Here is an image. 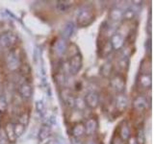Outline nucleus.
I'll list each match as a JSON object with an SVG mask.
<instances>
[{
  "instance_id": "nucleus-1",
  "label": "nucleus",
  "mask_w": 154,
  "mask_h": 144,
  "mask_svg": "<svg viewBox=\"0 0 154 144\" xmlns=\"http://www.w3.org/2000/svg\"><path fill=\"white\" fill-rule=\"evenodd\" d=\"M94 14H93V12L89 9H84L78 14V16L76 17V22L77 25L80 27H87L91 25V23L94 20Z\"/></svg>"
},
{
  "instance_id": "nucleus-2",
  "label": "nucleus",
  "mask_w": 154,
  "mask_h": 144,
  "mask_svg": "<svg viewBox=\"0 0 154 144\" xmlns=\"http://www.w3.org/2000/svg\"><path fill=\"white\" fill-rule=\"evenodd\" d=\"M82 68V56L80 53L76 52L70 57L69 61V70L71 75H76Z\"/></svg>"
},
{
  "instance_id": "nucleus-3",
  "label": "nucleus",
  "mask_w": 154,
  "mask_h": 144,
  "mask_svg": "<svg viewBox=\"0 0 154 144\" xmlns=\"http://www.w3.org/2000/svg\"><path fill=\"white\" fill-rule=\"evenodd\" d=\"M17 41V38L14 33L6 32L0 35V46L3 48H12Z\"/></svg>"
},
{
  "instance_id": "nucleus-4",
  "label": "nucleus",
  "mask_w": 154,
  "mask_h": 144,
  "mask_svg": "<svg viewBox=\"0 0 154 144\" xmlns=\"http://www.w3.org/2000/svg\"><path fill=\"white\" fill-rule=\"evenodd\" d=\"M111 86L113 88V89L118 92L119 94H122V92L125 90V79L123 78V76L120 74L115 75L112 79H111Z\"/></svg>"
},
{
  "instance_id": "nucleus-5",
  "label": "nucleus",
  "mask_w": 154,
  "mask_h": 144,
  "mask_svg": "<svg viewBox=\"0 0 154 144\" xmlns=\"http://www.w3.org/2000/svg\"><path fill=\"white\" fill-rule=\"evenodd\" d=\"M19 66H20V60H19L18 55L16 51H10L7 56V67L11 71H14L18 69Z\"/></svg>"
},
{
  "instance_id": "nucleus-6",
  "label": "nucleus",
  "mask_w": 154,
  "mask_h": 144,
  "mask_svg": "<svg viewBox=\"0 0 154 144\" xmlns=\"http://www.w3.org/2000/svg\"><path fill=\"white\" fill-rule=\"evenodd\" d=\"M84 101L86 104V107L90 109H95L98 107L99 104V96L95 91H90L86 94L84 97Z\"/></svg>"
},
{
  "instance_id": "nucleus-7",
  "label": "nucleus",
  "mask_w": 154,
  "mask_h": 144,
  "mask_svg": "<svg viewBox=\"0 0 154 144\" xmlns=\"http://www.w3.org/2000/svg\"><path fill=\"white\" fill-rule=\"evenodd\" d=\"M111 45H112L114 50H120L124 45V38L122 34L119 33H115L114 35L111 37Z\"/></svg>"
},
{
  "instance_id": "nucleus-8",
  "label": "nucleus",
  "mask_w": 154,
  "mask_h": 144,
  "mask_svg": "<svg viewBox=\"0 0 154 144\" xmlns=\"http://www.w3.org/2000/svg\"><path fill=\"white\" fill-rule=\"evenodd\" d=\"M84 127H85V134L87 136H93L97 131L98 123L96 121V119L90 118L85 122Z\"/></svg>"
},
{
  "instance_id": "nucleus-9",
  "label": "nucleus",
  "mask_w": 154,
  "mask_h": 144,
  "mask_svg": "<svg viewBox=\"0 0 154 144\" xmlns=\"http://www.w3.org/2000/svg\"><path fill=\"white\" fill-rule=\"evenodd\" d=\"M148 107V101L144 96H137L133 101V108L138 112H143Z\"/></svg>"
},
{
  "instance_id": "nucleus-10",
  "label": "nucleus",
  "mask_w": 154,
  "mask_h": 144,
  "mask_svg": "<svg viewBox=\"0 0 154 144\" xmlns=\"http://www.w3.org/2000/svg\"><path fill=\"white\" fill-rule=\"evenodd\" d=\"M115 106L119 112H122L126 110L128 106V99L124 94H119L115 99Z\"/></svg>"
},
{
  "instance_id": "nucleus-11",
  "label": "nucleus",
  "mask_w": 154,
  "mask_h": 144,
  "mask_svg": "<svg viewBox=\"0 0 154 144\" xmlns=\"http://www.w3.org/2000/svg\"><path fill=\"white\" fill-rule=\"evenodd\" d=\"M18 93L20 94L21 97L25 98V99L31 98L32 93H33V89H32L31 85L29 83H27V82L21 84L18 88Z\"/></svg>"
},
{
  "instance_id": "nucleus-12",
  "label": "nucleus",
  "mask_w": 154,
  "mask_h": 144,
  "mask_svg": "<svg viewBox=\"0 0 154 144\" xmlns=\"http://www.w3.org/2000/svg\"><path fill=\"white\" fill-rule=\"evenodd\" d=\"M109 18L113 22H119L123 19V11L118 7H115L109 13Z\"/></svg>"
},
{
  "instance_id": "nucleus-13",
  "label": "nucleus",
  "mask_w": 154,
  "mask_h": 144,
  "mask_svg": "<svg viewBox=\"0 0 154 144\" xmlns=\"http://www.w3.org/2000/svg\"><path fill=\"white\" fill-rule=\"evenodd\" d=\"M138 82L143 88H150L151 85H152L151 74H149V73H141L139 76Z\"/></svg>"
},
{
  "instance_id": "nucleus-14",
  "label": "nucleus",
  "mask_w": 154,
  "mask_h": 144,
  "mask_svg": "<svg viewBox=\"0 0 154 144\" xmlns=\"http://www.w3.org/2000/svg\"><path fill=\"white\" fill-rule=\"evenodd\" d=\"M5 134H6V138L9 142L11 143H14L17 141V136L14 134V123H8L6 126H5Z\"/></svg>"
},
{
  "instance_id": "nucleus-15",
  "label": "nucleus",
  "mask_w": 154,
  "mask_h": 144,
  "mask_svg": "<svg viewBox=\"0 0 154 144\" xmlns=\"http://www.w3.org/2000/svg\"><path fill=\"white\" fill-rule=\"evenodd\" d=\"M113 70H114V65L112 62H106L101 65L99 72L103 77H105V78H109V77H111V75H112Z\"/></svg>"
},
{
  "instance_id": "nucleus-16",
  "label": "nucleus",
  "mask_w": 154,
  "mask_h": 144,
  "mask_svg": "<svg viewBox=\"0 0 154 144\" xmlns=\"http://www.w3.org/2000/svg\"><path fill=\"white\" fill-rule=\"evenodd\" d=\"M67 50V42L64 38L59 40L55 44V52L57 53L58 56H64Z\"/></svg>"
},
{
  "instance_id": "nucleus-17",
  "label": "nucleus",
  "mask_w": 154,
  "mask_h": 144,
  "mask_svg": "<svg viewBox=\"0 0 154 144\" xmlns=\"http://www.w3.org/2000/svg\"><path fill=\"white\" fill-rule=\"evenodd\" d=\"M71 134L73 137H77V138H80L81 136H83L85 134L84 123H82V122L76 123L71 129Z\"/></svg>"
},
{
  "instance_id": "nucleus-18",
  "label": "nucleus",
  "mask_w": 154,
  "mask_h": 144,
  "mask_svg": "<svg viewBox=\"0 0 154 144\" xmlns=\"http://www.w3.org/2000/svg\"><path fill=\"white\" fill-rule=\"evenodd\" d=\"M74 32V24L72 21H69L67 22L64 29H63V32H62V38H64V40H69V38H71L72 34Z\"/></svg>"
},
{
  "instance_id": "nucleus-19",
  "label": "nucleus",
  "mask_w": 154,
  "mask_h": 144,
  "mask_svg": "<svg viewBox=\"0 0 154 144\" xmlns=\"http://www.w3.org/2000/svg\"><path fill=\"white\" fill-rule=\"evenodd\" d=\"M119 136L122 140H127L130 137V129L126 121H122L119 128Z\"/></svg>"
},
{
  "instance_id": "nucleus-20",
  "label": "nucleus",
  "mask_w": 154,
  "mask_h": 144,
  "mask_svg": "<svg viewBox=\"0 0 154 144\" xmlns=\"http://www.w3.org/2000/svg\"><path fill=\"white\" fill-rule=\"evenodd\" d=\"M51 136V128L49 125H43V126L40 129L38 132V138L41 141H45Z\"/></svg>"
},
{
  "instance_id": "nucleus-21",
  "label": "nucleus",
  "mask_w": 154,
  "mask_h": 144,
  "mask_svg": "<svg viewBox=\"0 0 154 144\" xmlns=\"http://www.w3.org/2000/svg\"><path fill=\"white\" fill-rule=\"evenodd\" d=\"M73 2L72 1H67V0H63V1H58L56 8L59 12H66L72 7Z\"/></svg>"
},
{
  "instance_id": "nucleus-22",
  "label": "nucleus",
  "mask_w": 154,
  "mask_h": 144,
  "mask_svg": "<svg viewBox=\"0 0 154 144\" xmlns=\"http://www.w3.org/2000/svg\"><path fill=\"white\" fill-rule=\"evenodd\" d=\"M112 50H113V47L111 45V42L109 40L106 41V42H104L103 46L100 48V56L102 58L107 57L110 53L112 52Z\"/></svg>"
},
{
  "instance_id": "nucleus-23",
  "label": "nucleus",
  "mask_w": 154,
  "mask_h": 144,
  "mask_svg": "<svg viewBox=\"0 0 154 144\" xmlns=\"http://www.w3.org/2000/svg\"><path fill=\"white\" fill-rule=\"evenodd\" d=\"M14 134H16L17 138L20 137L23 134L24 131H25V125H23L19 122L14 123Z\"/></svg>"
},
{
  "instance_id": "nucleus-24",
  "label": "nucleus",
  "mask_w": 154,
  "mask_h": 144,
  "mask_svg": "<svg viewBox=\"0 0 154 144\" xmlns=\"http://www.w3.org/2000/svg\"><path fill=\"white\" fill-rule=\"evenodd\" d=\"M136 138L137 144H144L146 143V134H144V131L143 128H140L137 132V136H135Z\"/></svg>"
},
{
  "instance_id": "nucleus-25",
  "label": "nucleus",
  "mask_w": 154,
  "mask_h": 144,
  "mask_svg": "<svg viewBox=\"0 0 154 144\" xmlns=\"http://www.w3.org/2000/svg\"><path fill=\"white\" fill-rule=\"evenodd\" d=\"M135 16H136V11L132 7L127 8L125 11H123V18L126 19V20H131Z\"/></svg>"
},
{
  "instance_id": "nucleus-26",
  "label": "nucleus",
  "mask_w": 154,
  "mask_h": 144,
  "mask_svg": "<svg viewBox=\"0 0 154 144\" xmlns=\"http://www.w3.org/2000/svg\"><path fill=\"white\" fill-rule=\"evenodd\" d=\"M18 69H19V71H20L21 75L24 77V78H27L28 76L31 75V68L28 64H20Z\"/></svg>"
},
{
  "instance_id": "nucleus-27",
  "label": "nucleus",
  "mask_w": 154,
  "mask_h": 144,
  "mask_svg": "<svg viewBox=\"0 0 154 144\" xmlns=\"http://www.w3.org/2000/svg\"><path fill=\"white\" fill-rule=\"evenodd\" d=\"M74 107L79 110H83L86 107L84 98H81V97L74 98Z\"/></svg>"
},
{
  "instance_id": "nucleus-28",
  "label": "nucleus",
  "mask_w": 154,
  "mask_h": 144,
  "mask_svg": "<svg viewBox=\"0 0 154 144\" xmlns=\"http://www.w3.org/2000/svg\"><path fill=\"white\" fill-rule=\"evenodd\" d=\"M119 65L120 68L123 69V70L127 69L128 66H129V58L127 56L122 57V59L119 60Z\"/></svg>"
},
{
  "instance_id": "nucleus-29",
  "label": "nucleus",
  "mask_w": 154,
  "mask_h": 144,
  "mask_svg": "<svg viewBox=\"0 0 154 144\" xmlns=\"http://www.w3.org/2000/svg\"><path fill=\"white\" fill-rule=\"evenodd\" d=\"M36 110H37V112L40 114L45 113V103H43L42 100L41 101H37V103H36Z\"/></svg>"
},
{
  "instance_id": "nucleus-30",
  "label": "nucleus",
  "mask_w": 154,
  "mask_h": 144,
  "mask_svg": "<svg viewBox=\"0 0 154 144\" xmlns=\"http://www.w3.org/2000/svg\"><path fill=\"white\" fill-rule=\"evenodd\" d=\"M8 109V103L7 100L5 99L4 96L0 97V113H3L7 110Z\"/></svg>"
},
{
  "instance_id": "nucleus-31",
  "label": "nucleus",
  "mask_w": 154,
  "mask_h": 144,
  "mask_svg": "<svg viewBox=\"0 0 154 144\" xmlns=\"http://www.w3.org/2000/svg\"><path fill=\"white\" fill-rule=\"evenodd\" d=\"M55 80H56V83L59 85V86H64L65 85V77L64 75L60 74H57L55 76Z\"/></svg>"
},
{
  "instance_id": "nucleus-32",
  "label": "nucleus",
  "mask_w": 154,
  "mask_h": 144,
  "mask_svg": "<svg viewBox=\"0 0 154 144\" xmlns=\"http://www.w3.org/2000/svg\"><path fill=\"white\" fill-rule=\"evenodd\" d=\"M28 120H29V114L28 113H22V115L19 117V123H21L23 125H26L28 123Z\"/></svg>"
},
{
  "instance_id": "nucleus-33",
  "label": "nucleus",
  "mask_w": 154,
  "mask_h": 144,
  "mask_svg": "<svg viewBox=\"0 0 154 144\" xmlns=\"http://www.w3.org/2000/svg\"><path fill=\"white\" fill-rule=\"evenodd\" d=\"M146 31H147L149 36H150L151 34H152V21H151V16H149V18H148V22H147V25H146Z\"/></svg>"
},
{
  "instance_id": "nucleus-34",
  "label": "nucleus",
  "mask_w": 154,
  "mask_h": 144,
  "mask_svg": "<svg viewBox=\"0 0 154 144\" xmlns=\"http://www.w3.org/2000/svg\"><path fill=\"white\" fill-rule=\"evenodd\" d=\"M146 50L149 54H151V38H148L146 41Z\"/></svg>"
},
{
  "instance_id": "nucleus-35",
  "label": "nucleus",
  "mask_w": 154,
  "mask_h": 144,
  "mask_svg": "<svg viewBox=\"0 0 154 144\" xmlns=\"http://www.w3.org/2000/svg\"><path fill=\"white\" fill-rule=\"evenodd\" d=\"M71 144H82L80 141V138H77V137H71Z\"/></svg>"
},
{
  "instance_id": "nucleus-36",
  "label": "nucleus",
  "mask_w": 154,
  "mask_h": 144,
  "mask_svg": "<svg viewBox=\"0 0 154 144\" xmlns=\"http://www.w3.org/2000/svg\"><path fill=\"white\" fill-rule=\"evenodd\" d=\"M127 140H128V144H137V141H136V138H135V136H130Z\"/></svg>"
},
{
  "instance_id": "nucleus-37",
  "label": "nucleus",
  "mask_w": 154,
  "mask_h": 144,
  "mask_svg": "<svg viewBox=\"0 0 154 144\" xmlns=\"http://www.w3.org/2000/svg\"><path fill=\"white\" fill-rule=\"evenodd\" d=\"M3 96V89L1 88V86H0V97H2Z\"/></svg>"
},
{
  "instance_id": "nucleus-38",
  "label": "nucleus",
  "mask_w": 154,
  "mask_h": 144,
  "mask_svg": "<svg viewBox=\"0 0 154 144\" xmlns=\"http://www.w3.org/2000/svg\"><path fill=\"white\" fill-rule=\"evenodd\" d=\"M88 144H97L95 141H94V140H90L89 142H88Z\"/></svg>"
}]
</instances>
